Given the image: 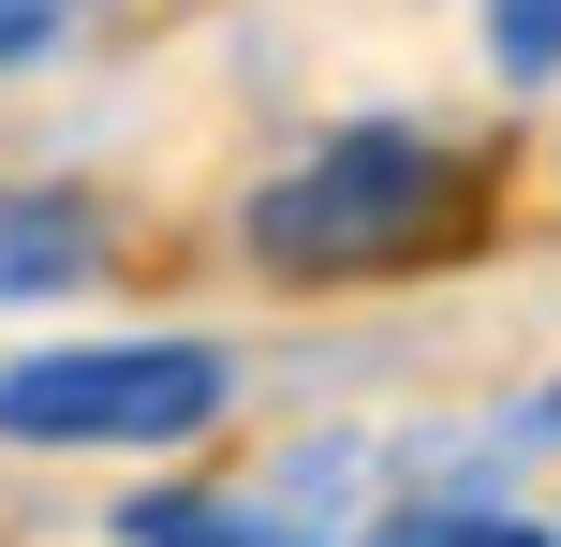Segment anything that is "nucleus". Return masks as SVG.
<instances>
[{"instance_id": "nucleus-1", "label": "nucleus", "mask_w": 561, "mask_h": 547, "mask_svg": "<svg viewBox=\"0 0 561 547\" xmlns=\"http://www.w3.org/2000/svg\"><path fill=\"white\" fill-rule=\"evenodd\" d=\"M473 207H488V163L458 134H428V118H340L280 178H252L237 252L266 282H399V266L458 252Z\"/></svg>"}, {"instance_id": "nucleus-2", "label": "nucleus", "mask_w": 561, "mask_h": 547, "mask_svg": "<svg viewBox=\"0 0 561 547\" xmlns=\"http://www.w3.org/2000/svg\"><path fill=\"white\" fill-rule=\"evenodd\" d=\"M237 414L222 341H45L0 371V444L30 459H178Z\"/></svg>"}, {"instance_id": "nucleus-3", "label": "nucleus", "mask_w": 561, "mask_h": 547, "mask_svg": "<svg viewBox=\"0 0 561 547\" xmlns=\"http://www.w3.org/2000/svg\"><path fill=\"white\" fill-rule=\"evenodd\" d=\"M104 282V207L89 193H0V296H89Z\"/></svg>"}, {"instance_id": "nucleus-4", "label": "nucleus", "mask_w": 561, "mask_h": 547, "mask_svg": "<svg viewBox=\"0 0 561 547\" xmlns=\"http://www.w3.org/2000/svg\"><path fill=\"white\" fill-rule=\"evenodd\" d=\"M118 547H310L280 503H222V489H134L118 503Z\"/></svg>"}, {"instance_id": "nucleus-5", "label": "nucleus", "mask_w": 561, "mask_h": 547, "mask_svg": "<svg viewBox=\"0 0 561 547\" xmlns=\"http://www.w3.org/2000/svg\"><path fill=\"white\" fill-rule=\"evenodd\" d=\"M369 547H561V518H517V503H385Z\"/></svg>"}, {"instance_id": "nucleus-6", "label": "nucleus", "mask_w": 561, "mask_h": 547, "mask_svg": "<svg viewBox=\"0 0 561 547\" xmlns=\"http://www.w3.org/2000/svg\"><path fill=\"white\" fill-rule=\"evenodd\" d=\"M488 75L503 89H561V0H488Z\"/></svg>"}, {"instance_id": "nucleus-7", "label": "nucleus", "mask_w": 561, "mask_h": 547, "mask_svg": "<svg viewBox=\"0 0 561 547\" xmlns=\"http://www.w3.org/2000/svg\"><path fill=\"white\" fill-rule=\"evenodd\" d=\"M503 459H561V385H533V400L503 414Z\"/></svg>"}, {"instance_id": "nucleus-8", "label": "nucleus", "mask_w": 561, "mask_h": 547, "mask_svg": "<svg viewBox=\"0 0 561 547\" xmlns=\"http://www.w3.org/2000/svg\"><path fill=\"white\" fill-rule=\"evenodd\" d=\"M59 45V0H0V75H15V59H45Z\"/></svg>"}]
</instances>
